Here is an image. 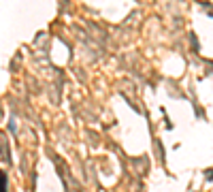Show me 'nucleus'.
<instances>
[{
  "label": "nucleus",
  "instance_id": "obj_1",
  "mask_svg": "<svg viewBox=\"0 0 213 192\" xmlns=\"http://www.w3.org/2000/svg\"><path fill=\"white\" fill-rule=\"evenodd\" d=\"M2 188H4V175H0V192H4Z\"/></svg>",
  "mask_w": 213,
  "mask_h": 192
}]
</instances>
